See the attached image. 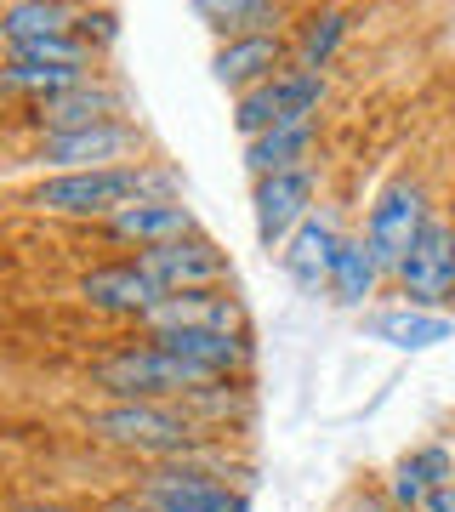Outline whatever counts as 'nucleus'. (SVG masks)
Wrapping results in <instances>:
<instances>
[{
    "mask_svg": "<svg viewBox=\"0 0 455 512\" xmlns=\"http://www.w3.org/2000/svg\"><path fill=\"white\" fill-rule=\"evenodd\" d=\"M433 194H427V183H421L416 171H399V177H387L382 194L370 200V211H364V245H370V256H376V268H382V279L393 285V274H399V262L410 251H416V239L427 234V222H433Z\"/></svg>",
    "mask_w": 455,
    "mask_h": 512,
    "instance_id": "20e7f679",
    "label": "nucleus"
},
{
    "mask_svg": "<svg viewBox=\"0 0 455 512\" xmlns=\"http://www.w3.org/2000/svg\"><path fill=\"white\" fill-rule=\"evenodd\" d=\"M91 387L103 399H154V404H177L200 387H217V376H205L200 365L177 359L171 348H160L154 336H137V342H120L114 353H103L91 365Z\"/></svg>",
    "mask_w": 455,
    "mask_h": 512,
    "instance_id": "7ed1b4c3",
    "label": "nucleus"
},
{
    "mask_svg": "<svg viewBox=\"0 0 455 512\" xmlns=\"http://www.w3.org/2000/svg\"><path fill=\"white\" fill-rule=\"evenodd\" d=\"M427 512H455V484H450V490H438V495H433V507H427Z\"/></svg>",
    "mask_w": 455,
    "mask_h": 512,
    "instance_id": "a878e982",
    "label": "nucleus"
},
{
    "mask_svg": "<svg viewBox=\"0 0 455 512\" xmlns=\"http://www.w3.org/2000/svg\"><path fill=\"white\" fill-rule=\"evenodd\" d=\"M222 40H239V35H285L291 23V6L285 0H200L194 6Z\"/></svg>",
    "mask_w": 455,
    "mask_h": 512,
    "instance_id": "6ab92c4d",
    "label": "nucleus"
},
{
    "mask_svg": "<svg viewBox=\"0 0 455 512\" xmlns=\"http://www.w3.org/2000/svg\"><path fill=\"white\" fill-rule=\"evenodd\" d=\"M364 336L399 353H427L455 336V313H427V308H410V302H393V308L364 313Z\"/></svg>",
    "mask_w": 455,
    "mask_h": 512,
    "instance_id": "dca6fc26",
    "label": "nucleus"
},
{
    "mask_svg": "<svg viewBox=\"0 0 455 512\" xmlns=\"http://www.w3.org/2000/svg\"><path fill=\"white\" fill-rule=\"evenodd\" d=\"M131 495H143L154 512H251V490L200 461H148Z\"/></svg>",
    "mask_w": 455,
    "mask_h": 512,
    "instance_id": "39448f33",
    "label": "nucleus"
},
{
    "mask_svg": "<svg viewBox=\"0 0 455 512\" xmlns=\"http://www.w3.org/2000/svg\"><path fill=\"white\" fill-rule=\"evenodd\" d=\"M143 154V126L137 120H103L91 131H63V137H35L29 165H40L46 177H69V171H109V165H131Z\"/></svg>",
    "mask_w": 455,
    "mask_h": 512,
    "instance_id": "423d86ee",
    "label": "nucleus"
},
{
    "mask_svg": "<svg viewBox=\"0 0 455 512\" xmlns=\"http://www.w3.org/2000/svg\"><path fill=\"white\" fill-rule=\"evenodd\" d=\"M188 416L200 421L205 433H222L228 421H245L251 416V382H217V387H200V393H188L177 399Z\"/></svg>",
    "mask_w": 455,
    "mask_h": 512,
    "instance_id": "4be33fe9",
    "label": "nucleus"
},
{
    "mask_svg": "<svg viewBox=\"0 0 455 512\" xmlns=\"http://www.w3.org/2000/svg\"><path fill=\"white\" fill-rule=\"evenodd\" d=\"M12 512H86V507H74V501H23Z\"/></svg>",
    "mask_w": 455,
    "mask_h": 512,
    "instance_id": "393cba45",
    "label": "nucleus"
},
{
    "mask_svg": "<svg viewBox=\"0 0 455 512\" xmlns=\"http://www.w3.org/2000/svg\"><path fill=\"white\" fill-rule=\"evenodd\" d=\"M74 35H80L91 52L103 57L114 40H120V12H109V6H80V23H74Z\"/></svg>",
    "mask_w": 455,
    "mask_h": 512,
    "instance_id": "5701e85b",
    "label": "nucleus"
},
{
    "mask_svg": "<svg viewBox=\"0 0 455 512\" xmlns=\"http://www.w3.org/2000/svg\"><path fill=\"white\" fill-rule=\"evenodd\" d=\"M450 239H455V217H450Z\"/></svg>",
    "mask_w": 455,
    "mask_h": 512,
    "instance_id": "cd10ccee",
    "label": "nucleus"
},
{
    "mask_svg": "<svg viewBox=\"0 0 455 512\" xmlns=\"http://www.w3.org/2000/svg\"><path fill=\"white\" fill-rule=\"evenodd\" d=\"M336 512H399V507L387 501L382 484H353V490L342 495V507H336Z\"/></svg>",
    "mask_w": 455,
    "mask_h": 512,
    "instance_id": "b1692460",
    "label": "nucleus"
},
{
    "mask_svg": "<svg viewBox=\"0 0 455 512\" xmlns=\"http://www.w3.org/2000/svg\"><path fill=\"white\" fill-rule=\"evenodd\" d=\"M143 336H165V330H217V336H251V313L234 296V285L222 291H182V296H160L154 308L137 319Z\"/></svg>",
    "mask_w": 455,
    "mask_h": 512,
    "instance_id": "9b49d317",
    "label": "nucleus"
},
{
    "mask_svg": "<svg viewBox=\"0 0 455 512\" xmlns=\"http://www.w3.org/2000/svg\"><path fill=\"white\" fill-rule=\"evenodd\" d=\"M313 211H319V165L279 171V177L251 183V217H256L262 251H285V239H291Z\"/></svg>",
    "mask_w": 455,
    "mask_h": 512,
    "instance_id": "1a4fd4ad",
    "label": "nucleus"
},
{
    "mask_svg": "<svg viewBox=\"0 0 455 512\" xmlns=\"http://www.w3.org/2000/svg\"><path fill=\"white\" fill-rule=\"evenodd\" d=\"M188 234H200V217H194L188 200H137L103 222V239L109 245H131V256L154 251V245H171V239H188Z\"/></svg>",
    "mask_w": 455,
    "mask_h": 512,
    "instance_id": "ddd939ff",
    "label": "nucleus"
},
{
    "mask_svg": "<svg viewBox=\"0 0 455 512\" xmlns=\"http://www.w3.org/2000/svg\"><path fill=\"white\" fill-rule=\"evenodd\" d=\"M80 427H86L97 444L126 450V456H137V461H182V456H194L200 444L217 439V433H205L182 404H154V399L91 404L86 416H80Z\"/></svg>",
    "mask_w": 455,
    "mask_h": 512,
    "instance_id": "f03ea898",
    "label": "nucleus"
},
{
    "mask_svg": "<svg viewBox=\"0 0 455 512\" xmlns=\"http://www.w3.org/2000/svg\"><path fill=\"white\" fill-rule=\"evenodd\" d=\"M126 109H131L126 86L109 80V74H97V80H86V86H74V92H63V97L29 103V109H23V126L35 131V137H63V131L103 126V120H131Z\"/></svg>",
    "mask_w": 455,
    "mask_h": 512,
    "instance_id": "9d476101",
    "label": "nucleus"
},
{
    "mask_svg": "<svg viewBox=\"0 0 455 512\" xmlns=\"http://www.w3.org/2000/svg\"><path fill=\"white\" fill-rule=\"evenodd\" d=\"M353 23L359 12H347V6H313L302 12V23L291 29V69L302 74H325L342 52V40L353 35Z\"/></svg>",
    "mask_w": 455,
    "mask_h": 512,
    "instance_id": "f3484780",
    "label": "nucleus"
},
{
    "mask_svg": "<svg viewBox=\"0 0 455 512\" xmlns=\"http://www.w3.org/2000/svg\"><path fill=\"white\" fill-rule=\"evenodd\" d=\"M137 200H182V177L160 160H131L109 171H69V177H40L23 205L40 217H74V222H109Z\"/></svg>",
    "mask_w": 455,
    "mask_h": 512,
    "instance_id": "f257e3e1",
    "label": "nucleus"
},
{
    "mask_svg": "<svg viewBox=\"0 0 455 512\" xmlns=\"http://www.w3.org/2000/svg\"><path fill=\"white\" fill-rule=\"evenodd\" d=\"M80 296H86L97 313H114V319H143L160 291H154V279L137 268V256H114V262H97L80 274Z\"/></svg>",
    "mask_w": 455,
    "mask_h": 512,
    "instance_id": "2eb2a0df",
    "label": "nucleus"
},
{
    "mask_svg": "<svg viewBox=\"0 0 455 512\" xmlns=\"http://www.w3.org/2000/svg\"><path fill=\"white\" fill-rule=\"evenodd\" d=\"M382 268H376V256H370V245H364L359 234L342 239V251H336V268H330V285L325 296L330 302H342V308H370L376 296H382Z\"/></svg>",
    "mask_w": 455,
    "mask_h": 512,
    "instance_id": "aec40b11",
    "label": "nucleus"
},
{
    "mask_svg": "<svg viewBox=\"0 0 455 512\" xmlns=\"http://www.w3.org/2000/svg\"><path fill=\"white\" fill-rule=\"evenodd\" d=\"M137 268L154 279V291H160V296L222 291V285H234L228 251H222L205 228H200V234H188V239H171V245H154V251H137Z\"/></svg>",
    "mask_w": 455,
    "mask_h": 512,
    "instance_id": "0eeeda50",
    "label": "nucleus"
},
{
    "mask_svg": "<svg viewBox=\"0 0 455 512\" xmlns=\"http://www.w3.org/2000/svg\"><path fill=\"white\" fill-rule=\"evenodd\" d=\"M291 69V29L285 35H239V40H217V57H211V74H217L228 92H256L268 86L273 74Z\"/></svg>",
    "mask_w": 455,
    "mask_h": 512,
    "instance_id": "4468645a",
    "label": "nucleus"
},
{
    "mask_svg": "<svg viewBox=\"0 0 455 512\" xmlns=\"http://www.w3.org/2000/svg\"><path fill=\"white\" fill-rule=\"evenodd\" d=\"M74 23H80V6H63V0H12V6H0V40L6 46L69 35Z\"/></svg>",
    "mask_w": 455,
    "mask_h": 512,
    "instance_id": "412c9836",
    "label": "nucleus"
},
{
    "mask_svg": "<svg viewBox=\"0 0 455 512\" xmlns=\"http://www.w3.org/2000/svg\"><path fill=\"white\" fill-rule=\"evenodd\" d=\"M444 439H450V444H455V421H450V433H444Z\"/></svg>",
    "mask_w": 455,
    "mask_h": 512,
    "instance_id": "bb28decb",
    "label": "nucleus"
},
{
    "mask_svg": "<svg viewBox=\"0 0 455 512\" xmlns=\"http://www.w3.org/2000/svg\"><path fill=\"white\" fill-rule=\"evenodd\" d=\"M319 154V120H302V126H273L262 137L245 143V171H251V183L262 177H279V171H302L313 165Z\"/></svg>",
    "mask_w": 455,
    "mask_h": 512,
    "instance_id": "a211bd4d",
    "label": "nucleus"
},
{
    "mask_svg": "<svg viewBox=\"0 0 455 512\" xmlns=\"http://www.w3.org/2000/svg\"><path fill=\"white\" fill-rule=\"evenodd\" d=\"M342 217H336V205H319L291 239H285V251H279V268L291 279L302 296H319L330 285V268H336V251H342Z\"/></svg>",
    "mask_w": 455,
    "mask_h": 512,
    "instance_id": "f8f14e48",
    "label": "nucleus"
},
{
    "mask_svg": "<svg viewBox=\"0 0 455 512\" xmlns=\"http://www.w3.org/2000/svg\"><path fill=\"white\" fill-rule=\"evenodd\" d=\"M393 291H399L410 308L455 313V239H450V217L427 222V234L416 239V251L404 256L399 274H393Z\"/></svg>",
    "mask_w": 455,
    "mask_h": 512,
    "instance_id": "6e6552de",
    "label": "nucleus"
}]
</instances>
